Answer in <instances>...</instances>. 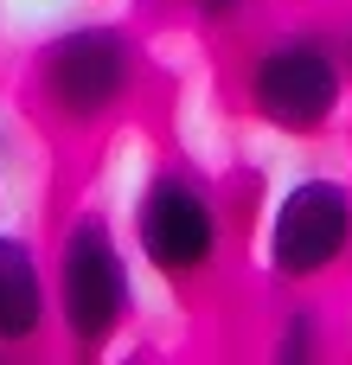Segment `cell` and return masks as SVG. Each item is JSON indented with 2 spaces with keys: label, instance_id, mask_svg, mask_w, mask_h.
Listing matches in <instances>:
<instances>
[{
  "label": "cell",
  "instance_id": "obj_9",
  "mask_svg": "<svg viewBox=\"0 0 352 365\" xmlns=\"http://www.w3.org/2000/svg\"><path fill=\"white\" fill-rule=\"evenodd\" d=\"M340 45H346V71H352V32H346V38H340Z\"/></svg>",
  "mask_w": 352,
  "mask_h": 365
},
{
  "label": "cell",
  "instance_id": "obj_3",
  "mask_svg": "<svg viewBox=\"0 0 352 365\" xmlns=\"http://www.w3.org/2000/svg\"><path fill=\"white\" fill-rule=\"evenodd\" d=\"M51 314L71 353L96 359L135 321V263L103 212H77L51 250Z\"/></svg>",
  "mask_w": 352,
  "mask_h": 365
},
{
  "label": "cell",
  "instance_id": "obj_5",
  "mask_svg": "<svg viewBox=\"0 0 352 365\" xmlns=\"http://www.w3.org/2000/svg\"><path fill=\"white\" fill-rule=\"evenodd\" d=\"M352 257V186L340 173L295 180L263 231V269L282 289H314Z\"/></svg>",
  "mask_w": 352,
  "mask_h": 365
},
{
  "label": "cell",
  "instance_id": "obj_2",
  "mask_svg": "<svg viewBox=\"0 0 352 365\" xmlns=\"http://www.w3.org/2000/svg\"><path fill=\"white\" fill-rule=\"evenodd\" d=\"M141 83H147V51L115 19L64 26L32 51V96L71 135H90V128L128 115Z\"/></svg>",
  "mask_w": 352,
  "mask_h": 365
},
{
  "label": "cell",
  "instance_id": "obj_4",
  "mask_svg": "<svg viewBox=\"0 0 352 365\" xmlns=\"http://www.w3.org/2000/svg\"><path fill=\"white\" fill-rule=\"evenodd\" d=\"M128 231H135V257L173 289L205 282L224 257V205L192 167H154L135 192Z\"/></svg>",
  "mask_w": 352,
  "mask_h": 365
},
{
  "label": "cell",
  "instance_id": "obj_6",
  "mask_svg": "<svg viewBox=\"0 0 352 365\" xmlns=\"http://www.w3.org/2000/svg\"><path fill=\"white\" fill-rule=\"evenodd\" d=\"M51 327H58V314H51V269H45V257L26 237L0 231V353H26Z\"/></svg>",
  "mask_w": 352,
  "mask_h": 365
},
{
  "label": "cell",
  "instance_id": "obj_8",
  "mask_svg": "<svg viewBox=\"0 0 352 365\" xmlns=\"http://www.w3.org/2000/svg\"><path fill=\"white\" fill-rule=\"evenodd\" d=\"M180 6H192V19H205V26H231L244 13V0H180Z\"/></svg>",
  "mask_w": 352,
  "mask_h": 365
},
{
  "label": "cell",
  "instance_id": "obj_1",
  "mask_svg": "<svg viewBox=\"0 0 352 365\" xmlns=\"http://www.w3.org/2000/svg\"><path fill=\"white\" fill-rule=\"evenodd\" d=\"M346 90H352V71H346V45L321 26H282V32H263L244 64H237V96L244 109L289 135V141H314L340 122L346 109Z\"/></svg>",
  "mask_w": 352,
  "mask_h": 365
},
{
  "label": "cell",
  "instance_id": "obj_7",
  "mask_svg": "<svg viewBox=\"0 0 352 365\" xmlns=\"http://www.w3.org/2000/svg\"><path fill=\"white\" fill-rule=\"evenodd\" d=\"M327 346V334H321V308H308V302H295L289 308V327H282V340L269 346L276 359H314Z\"/></svg>",
  "mask_w": 352,
  "mask_h": 365
}]
</instances>
